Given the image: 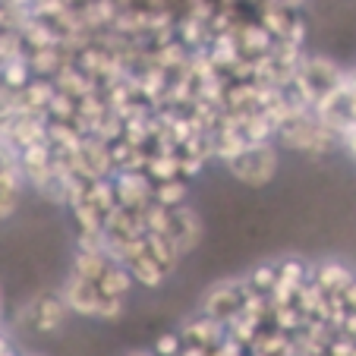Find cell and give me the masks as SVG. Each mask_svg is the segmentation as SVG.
I'll use <instances>...</instances> for the list:
<instances>
[{
	"label": "cell",
	"instance_id": "19",
	"mask_svg": "<svg viewBox=\"0 0 356 356\" xmlns=\"http://www.w3.org/2000/svg\"><path fill=\"white\" fill-rule=\"evenodd\" d=\"M129 356H155V353H145V350H133Z\"/></svg>",
	"mask_w": 356,
	"mask_h": 356
},
{
	"label": "cell",
	"instance_id": "5",
	"mask_svg": "<svg viewBox=\"0 0 356 356\" xmlns=\"http://www.w3.org/2000/svg\"><path fill=\"white\" fill-rule=\"evenodd\" d=\"M60 300L67 302V309L79 312V316H95L98 312V300H101V290L95 281L79 275H70V281L63 284V293Z\"/></svg>",
	"mask_w": 356,
	"mask_h": 356
},
{
	"label": "cell",
	"instance_id": "7",
	"mask_svg": "<svg viewBox=\"0 0 356 356\" xmlns=\"http://www.w3.org/2000/svg\"><path fill=\"white\" fill-rule=\"evenodd\" d=\"M183 343H193V347H202V350H211L224 341V325L218 318L205 316V318H195L183 328Z\"/></svg>",
	"mask_w": 356,
	"mask_h": 356
},
{
	"label": "cell",
	"instance_id": "2",
	"mask_svg": "<svg viewBox=\"0 0 356 356\" xmlns=\"http://www.w3.org/2000/svg\"><path fill=\"white\" fill-rule=\"evenodd\" d=\"M227 170L240 183L249 186H265L277 170V152L268 142H246V145L227 158Z\"/></svg>",
	"mask_w": 356,
	"mask_h": 356
},
{
	"label": "cell",
	"instance_id": "13",
	"mask_svg": "<svg viewBox=\"0 0 356 356\" xmlns=\"http://www.w3.org/2000/svg\"><path fill=\"white\" fill-rule=\"evenodd\" d=\"M19 189L22 177H0V218L13 215V209L19 205Z\"/></svg>",
	"mask_w": 356,
	"mask_h": 356
},
{
	"label": "cell",
	"instance_id": "9",
	"mask_svg": "<svg viewBox=\"0 0 356 356\" xmlns=\"http://www.w3.org/2000/svg\"><path fill=\"white\" fill-rule=\"evenodd\" d=\"M114 262V259L104 252V249H88V246H82L79 252H76V262H73V275H79V277H88V281H95L98 284L101 281V275H104V268Z\"/></svg>",
	"mask_w": 356,
	"mask_h": 356
},
{
	"label": "cell",
	"instance_id": "17",
	"mask_svg": "<svg viewBox=\"0 0 356 356\" xmlns=\"http://www.w3.org/2000/svg\"><path fill=\"white\" fill-rule=\"evenodd\" d=\"M341 302H343V309H347V312H356V277L347 284V287H343Z\"/></svg>",
	"mask_w": 356,
	"mask_h": 356
},
{
	"label": "cell",
	"instance_id": "10",
	"mask_svg": "<svg viewBox=\"0 0 356 356\" xmlns=\"http://www.w3.org/2000/svg\"><path fill=\"white\" fill-rule=\"evenodd\" d=\"M142 243H145L148 256L155 259V262L161 265L164 271H170V268L177 265V259H180L177 246H174V243H170L164 234H155V230H145V234H142Z\"/></svg>",
	"mask_w": 356,
	"mask_h": 356
},
{
	"label": "cell",
	"instance_id": "1",
	"mask_svg": "<svg viewBox=\"0 0 356 356\" xmlns=\"http://www.w3.org/2000/svg\"><path fill=\"white\" fill-rule=\"evenodd\" d=\"M343 82H347V73L325 57H306L293 70V86L300 88V104H306V108H316L318 101L337 92Z\"/></svg>",
	"mask_w": 356,
	"mask_h": 356
},
{
	"label": "cell",
	"instance_id": "18",
	"mask_svg": "<svg viewBox=\"0 0 356 356\" xmlns=\"http://www.w3.org/2000/svg\"><path fill=\"white\" fill-rule=\"evenodd\" d=\"M3 353H10V350H7V341L0 337V356H3Z\"/></svg>",
	"mask_w": 356,
	"mask_h": 356
},
{
	"label": "cell",
	"instance_id": "20",
	"mask_svg": "<svg viewBox=\"0 0 356 356\" xmlns=\"http://www.w3.org/2000/svg\"><path fill=\"white\" fill-rule=\"evenodd\" d=\"M177 356H180V353H177Z\"/></svg>",
	"mask_w": 356,
	"mask_h": 356
},
{
	"label": "cell",
	"instance_id": "12",
	"mask_svg": "<svg viewBox=\"0 0 356 356\" xmlns=\"http://www.w3.org/2000/svg\"><path fill=\"white\" fill-rule=\"evenodd\" d=\"M183 199H186V183H183L180 177H170V180H158L155 193H152V202L164 205V209H177V205H183Z\"/></svg>",
	"mask_w": 356,
	"mask_h": 356
},
{
	"label": "cell",
	"instance_id": "15",
	"mask_svg": "<svg viewBox=\"0 0 356 356\" xmlns=\"http://www.w3.org/2000/svg\"><path fill=\"white\" fill-rule=\"evenodd\" d=\"M183 347V337L174 334V331H168V334H161L155 341V356H177Z\"/></svg>",
	"mask_w": 356,
	"mask_h": 356
},
{
	"label": "cell",
	"instance_id": "11",
	"mask_svg": "<svg viewBox=\"0 0 356 356\" xmlns=\"http://www.w3.org/2000/svg\"><path fill=\"white\" fill-rule=\"evenodd\" d=\"M129 287H133V277H129V271L123 268L120 262H111L108 268H104V275H101V281H98L101 293H111V296H127Z\"/></svg>",
	"mask_w": 356,
	"mask_h": 356
},
{
	"label": "cell",
	"instance_id": "3",
	"mask_svg": "<svg viewBox=\"0 0 356 356\" xmlns=\"http://www.w3.org/2000/svg\"><path fill=\"white\" fill-rule=\"evenodd\" d=\"M246 296H249V290H243L240 284H218L205 296V316L218 318L221 325L234 322L243 312V306H246Z\"/></svg>",
	"mask_w": 356,
	"mask_h": 356
},
{
	"label": "cell",
	"instance_id": "14",
	"mask_svg": "<svg viewBox=\"0 0 356 356\" xmlns=\"http://www.w3.org/2000/svg\"><path fill=\"white\" fill-rule=\"evenodd\" d=\"M120 316H123V296L101 293V300H98V312H95V318H104V322H117Z\"/></svg>",
	"mask_w": 356,
	"mask_h": 356
},
{
	"label": "cell",
	"instance_id": "4",
	"mask_svg": "<svg viewBox=\"0 0 356 356\" xmlns=\"http://www.w3.org/2000/svg\"><path fill=\"white\" fill-rule=\"evenodd\" d=\"M164 236L177 246V252H189V249L199 243L202 236V224L195 218V211H189L186 205H177V209H168V224H164Z\"/></svg>",
	"mask_w": 356,
	"mask_h": 356
},
{
	"label": "cell",
	"instance_id": "6",
	"mask_svg": "<svg viewBox=\"0 0 356 356\" xmlns=\"http://www.w3.org/2000/svg\"><path fill=\"white\" fill-rule=\"evenodd\" d=\"M29 316H32V325L38 331H54L57 325L63 322V316H67V302H63L60 296L41 293V296H35V300H32Z\"/></svg>",
	"mask_w": 356,
	"mask_h": 356
},
{
	"label": "cell",
	"instance_id": "8",
	"mask_svg": "<svg viewBox=\"0 0 356 356\" xmlns=\"http://www.w3.org/2000/svg\"><path fill=\"white\" fill-rule=\"evenodd\" d=\"M350 281H353V271L341 262H325V265H318V271H316V287L322 290L325 296H341Z\"/></svg>",
	"mask_w": 356,
	"mask_h": 356
},
{
	"label": "cell",
	"instance_id": "16",
	"mask_svg": "<svg viewBox=\"0 0 356 356\" xmlns=\"http://www.w3.org/2000/svg\"><path fill=\"white\" fill-rule=\"evenodd\" d=\"M275 277H277V271L268 268V265H262V268L252 275V284H256V287H262V290H271V287H275Z\"/></svg>",
	"mask_w": 356,
	"mask_h": 356
}]
</instances>
